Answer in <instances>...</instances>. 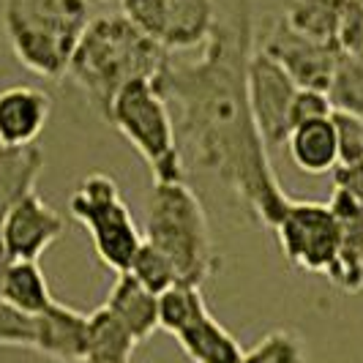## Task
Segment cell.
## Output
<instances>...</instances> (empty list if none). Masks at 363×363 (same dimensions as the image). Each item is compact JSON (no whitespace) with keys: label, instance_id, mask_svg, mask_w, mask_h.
<instances>
[{"label":"cell","instance_id":"6da1fadb","mask_svg":"<svg viewBox=\"0 0 363 363\" xmlns=\"http://www.w3.org/2000/svg\"><path fill=\"white\" fill-rule=\"evenodd\" d=\"M255 50L252 0H238L233 22L218 19L197 60L169 55L153 79L169 104L181 156L216 178L246 216L276 230L292 197L279 186L268 145L246 93V66Z\"/></svg>","mask_w":363,"mask_h":363},{"label":"cell","instance_id":"7a4b0ae2","mask_svg":"<svg viewBox=\"0 0 363 363\" xmlns=\"http://www.w3.org/2000/svg\"><path fill=\"white\" fill-rule=\"evenodd\" d=\"M167 60L162 44L140 33L123 14H104L88 22L66 77L107 118L115 93L134 79H156Z\"/></svg>","mask_w":363,"mask_h":363},{"label":"cell","instance_id":"3957f363","mask_svg":"<svg viewBox=\"0 0 363 363\" xmlns=\"http://www.w3.org/2000/svg\"><path fill=\"white\" fill-rule=\"evenodd\" d=\"M91 22L88 0H3V30L28 72L60 79Z\"/></svg>","mask_w":363,"mask_h":363},{"label":"cell","instance_id":"277c9868","mask_svg":"<svg viewBox=\"0 0 363 363\" xmlns=\"http://www.w3.org/2000/svg\"><path fill=\"white\" fill-rule=\"evenodd\" d=\"M186 284L202 287L218 268L211 224L200 197L183 181L153 183L145 200V235Z\"/></svg>","mask_w":363,"mask_h":363},{"label":"cell","instance_id":"5b68a950","mask_svg":"<svg viewBox=\"0 0 363 363\" xmlns=\"http://www.w3.org/2000/svg\"><path fill=\"white\" fill-rule=\"evenodd\" d=\"M107 121L145 159L153 183L183 181L186 162L178 147L175 121L153 79H134L123 85L109 104Z\"/></svg>","mask_w":363,"mask_h":363},{"label":"cell","instance_id":"8992f818","mask_svg":"<svg viewBox=\"0 0 363 363\" xmlns=\"http://www.w3.org/2000/svg\"><path fill=\"white\" fill-rule=\"evenodd\" d=\"M69 211L79 224H85L96 255L109 271H115V276L128 273L143 243V233L134 224L121 186L104 172H91L74 189Z\"/></svg>","mask_w":363,"mask_h":363},{"label":"cell","instance_id":"52a82bcc","mask_svg":"<svg viewBox=\"0 0 363 363\" xmlns=\"http://www.w3.org/2000/svg\"><path fill=\"white\" fill-rule=\"evenodd\" d=\"M276 238L290 265L328 276L339 255V221L328 202L292 200L276 224Z\"/></svg>","mask_w":363,"mask_h":363},{"label":"cell","instance_id":"ba28073f","mask_svg":"<svg viewBox=\"0 0 363 363\" xmlns=\"http://www.w3.org/2000/svg\"><path fill=\"white\" fill-rule=\"evenodd\" d=\"M257 50L276 60L284 72L292 77L298 88H311V91H325L333 79L336 63H339V47L336 44H323L295 33L284 19H271L268 28L262 30Z\"/></svg>","mask_w":363,"mask_h":363},{"label":"cell","instance_id":"9c48e42d","mask_svg":"<svg viewBox=\"0 0 363 363\" xmlns=\"http://www.w3.org/2000/svg\"><path fill=\"white\" fill-rule=\"evenodd\" d=\"M246 93L265 145H284L290 134V107L298 93L292 77L262 50H252L246 66Z\"/></svg>","mask_w":363,"mask_h":363},{"label":"cell","instance_id":"30bf717a","mask_svg":"<svg viewBox=\"0 0 363 363\" xmlns=\"http://www.w3.org/2000/svg\"><path fill=\"white\" fill-rule=\"evenodd\" d=\"M63 218L57 211H52L36 191L19 200L9 216L3 218L0 227V255L6 259H25L38 262L55 240L63 233Z\"/></svg>","mask_w":363,"mask_h":363},{"label":"cell","instance_id":"8fae6325","mask_svg":"<svg viewBox=\"0 0 363 363\" xmlns=\"http://www.w3.org/2000/svg\"><path fill=\"white\" fill-rule=\"evenodd\" d=\"M328 205L339 221V233H342L339 255L328 279L333 287L355 295L363 290V205H358L339 189H333V197Z\"/></svg>","mask_w":363,"mask_h":363},{"label":"cell","instance_id":"7c38bea8","mask_svg":"<svg viewBox=\"0 0 363 363\" xmlns=\"http://www.w3.org/2000/svg\"><path fill=\"white\" fill-rule=\"evenodd\" d=\"M52 112V101L41 88L11 85L0 91V145H33Z\"/></svg>","mask_w":363,"mask_h":363},{"label":"cell","instance_id":"4fadbf2b","mask_svg":"<svg viewBox=\"0 0 363 363\" xmlns=\"http://www.w3.org/2000/svg\"><path fill=\"white\" fill-rule=\"evenodd\" d=\"M213 0H162L159 44L167 52H181L205 44L216 28Z\"/></svg>","mask_w":363,"mask_h":363},{"label":"cell","instance_id":"5bb4252c","mask_svg":"<svg viewBox=\"0 0 363 363\" xmlns=\"http://www.w3.org/2000/svg\"><path fill=\"white\" fill-rule=\"evenodd\" d=\"M88 345V314L55 301L47 311L38 314L36 352L57 363H82Z\"/></svg>","mask_w":363,"mask_h":363},{"label":"cell","instance_id":"9a60e30c","mask_svg":"<svg viewBox=\"0 0 363 363\" xmlns=\"http://www.w3.org/2000/svg\"><path fill=\"white\" fill-rule=\"evenodd\" d=\"M104 309L112 311L137 342H145L159 330V295L145 290L131 273H118Z\"/></svg>","mask_w":363,"mask_h":363},{"label":"cell","instance_id":"2e32d148","mask_svg":"<svg viewBox=\"0 0 363 363\" xmlns=\"http://www.w3.org/2000/svg\"><path fill=\"white\" fill-rule=\"evenodd\" d=\"M287 153L306 175H325L339 167V143L330 118L301 123L287 134Z\"/></svg>","mask_w":363,"mask_h":363},{"label":"cell","instance_id":"e0dca14e","mask_svg":"<svg viewBox=\"0 0 363 363\" xmlns=\"http://www.w3.org/2000/svg\"><path fill=\"white\" fill-rule=\"evenodd\" d=\"M41 169H44V153L36 145H0V227L19 200L36 191Z\"/></svg>","mask_w":363,"mask_h":363},{"label":"cell","instance_id":"ac0fdd59","mask_svg":"<svg viewBox=\"0 0 363 363\" xmlns=\"http://www.w3.org/2000/svg\"><path fill=\"white\" fill-rule=\"evenodd\" d=\"M181 350L194 363H243L246 350L238 345V339L208 311L197 323L183 328L175 336Z\"/></svg>","mask_w":363,"mask_h":363},{"label":"cell","instance_id":"d6986e66","mask_svg":"<svg viewBox=\"0 0 363 363\" xmlns=\"http://www.w3.org/2000/svg\"><path fill=\"white\" fill-rule=\"evenodd\" d=\"M0 301L11 303L14 309L25 314H41L55 303L47 276L38 268V262H25V259H9L3 271V284H0Z\"/></svg>","mask_w":363,"mask_h":363},{"label":"cell","instance_id":"ffe728a7","mask_svg":"<svg viewBox=\"0 0 363 363\" xmlns=\"http://www.w3.org/2000/svg\"><path fill=\"white\" fill-rule=\"evenodd\" d=\"M137 339L109 309H96L88 314V345L82 363H131Z\"/></svg>","mask_w":363,"mask_h":363},{"label":"cell","instance_id":"44dd1931","mask_svg":"<svg viewBox=\"0 0 363 363\" xmlns=\"http://www.w3.org/2000/svg\"><path fill=\"white\" fill-rule=\"evenodd\" d=\"M342 6H345V0H287L281 19L295 33L311 38V41L336 44Z\"/></svg>","mask_w":363,"mask_h":363},{"label":"cell","instance_id":"7402d4cb","mask_svg":"<svg viewBox=\"0 0 363 363\" xmlns=\"http://www.w3.org/2000/svg\"><path fill=\"white\" fill-rule=\"evenodd\" d=\"M205 314H208V303L202 298V287L178 281L159 295V328L172 336H178L183 328L197 323Z\"/></svg>","mask_w":363,"mask_h":363},{"label":"cell","instance_id":"603a6c76","mask_svg":"<svg viewBox=\"0 0 363 363\" xmlns=\"http://www.w3.org/2000/svg\"><path fill=\"white\" fill-rule=\"evenodd\" d=\"M333 112H347L363 121V55H342L328 85Z\"/></svg>","mask_w":363,"mask_h":363},{"label":"cell","instance_id":"cb8c5ba5","mask_svg":"<svg viewBox=\"0 0 363 363\" xmlns=\"http://www.w3.org/2000/svg\"><path fill=\"white\" fill-rule=\"evenodd\" d=\"M128 273H131L145 290L153 292V295H162L164 290H169L172 284L181 281V279H178V271H175V265H172V262H169L153 243H147L145 238H143L137 255H134V259H131Z\"/></svg>","mask_w":363,"mask_h":363},{"label":"cell","instance_id":"d4e9b609","mask_svg":"<svg viewBox=\"0 0 363 363\" xmlns=\"http://www.w3.org/2000/svg\"><path fill=\"white\" fill-rule=\"evenodd\" d=\"M243 363H309L306 358V347L303 339L295 330H271L268 336H262L246 355Z\"/></svg>","mask_w":363,"mask_h":363},{"label":"cell","instance_id":"484cf974","mask_svg":"<svg viewBox=\"0 0 363 363\" xmlns=\"http://www.w3.org/2000/svg\"><path fill=\"white\" fill-rule=\"evenodd\" d=\"M38 345V314H25L11 303L0 301V347L36 350Z\"/></svg>","mask_w":363,"mask_h":363},{"label":"cell","instance_id":"4316f807","mask_svg":"<svg viewBox=\"0 0 363 363\" xmlns=\"http://www.w3.org/2000/svg\"><path fill=\"white\" fill-rule=\"evenodd\" d=\"M336 128V143H339V164H361L363 162V121L347 112L330 115Z\"/></svg>","mask_w":363,"mask_h":363},{"label":"cell","instance_id":"83f0119b","mask_svg":"<svg viewBox=\"0 0 363 363\" xmlns=\"http://www.w3.org/2000/svg\"><path fill=\"white\" fill-rule=\"evenodd\" d=\"M336 47L342 55H363V0H345Z\"/></svg>","mask_w":363,"mask_h":363},{"label":"cell","instance_id":"f1b7e54d","mask_svg":"<svg viewBox=\"0 0 363 363\" xmlns=\"http://www.w3.org/2000/svg\"><path fill=\"white\" fill-rule=\"evenodd\" d=\"M333 115V104L328 99L325 91H311V88H298L290 107V131L301 123L309 121H320V118H330Z\"/></svg>","mask_w":363,"mask_h":363},{"label":"cell","instance_id":"f546056e","mask_svg":"<svg viewBox=\"0 0 363 363\" xmlns=\"http://www.w3.org/2000/svg\"><path fill=\"white\" fill-rule=\"evenodd\" d=\"M333 189L345 191L347 197L363 205V162L361 164H339L333 172Z\"/></svg>","mask_w":363,"mask_h":363},{"label":"cell","instance_id":"4dcf8cb0","mask_svg":"<svg viewBox=\"0 0 363 363\" xmlns=\"http://www.w3.org/2000/svg\"><path fill=\"white\" fill-rule=\"evenodd\" d=\"M6 262H9V259L0 255V284H3V271H6Z\"/></svg>","mask_w":363,"mask_h":363},{"label":"cell","instance_id":"1f68e13d","mask_svg":"<svg viewBox=\"0 0 363 363\" xmlns=\"http://www.w3.org/2000/svg\"><path fill=\"white\" fill-rule=\"evenodd\" d=\"M107 3H109V0H107Z\"/></svg>","mask_w":363,"mask_h":363}]
</instances>
